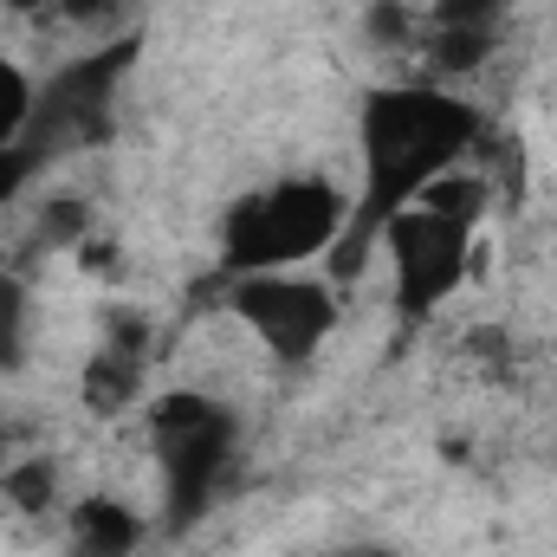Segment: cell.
<instances>
[{
    "mask_svg": "<svg viewBox=\"0 0 557 557\" xmlns=\"http://www.w3.org/2000/svg\"><path fill=\"white\" fill-rule=\"evenodd\" d=\"M143 552V512L111 499V493H85L72 506V552L65 557H137Z\"/></svg>",
    "mask_w": 557,
    "mask_h": 557,
    "instance_id": "52a82bcc",
    "label": "cell"
},
{
    "mask_svg": "<svg viewBox=\"0 0 557 557\" xmlns=\"http://www.w3.org/2000/svg\"><path fill=\"white\" fill-rule=\"evenodd\" d=\"M149 447L162 467V525L188 532L214 512L240 460V416L201 389H169L149 403Z\"/></svg>",
    "mask_w": 557,
    "mask_h": 557,
    "instance_id": "3957f363",
    "label": "cell"
},
{
    "mask_svg": "<svg viewBox=\"0 0 557 557\" xmlns=\"http://www.w3.org/2000/svg\"><path fill=\"white\" fill-rule=\"evenodd\" d=\"M26 350H33V298H26L20 278L0 273V376L20 370Z\"/></svg>",
    "mask_w": 557,
    "mask_h": 557,
    "instance_id": "9c48e42d",
    "label": "cell"
},
{
    "mask_svg": "<svg viewBox=\"0 0 557 557\" xmlns=\"http://www.w3.org/2000/svg\"><path fill=\"white\" fill-rule=\"evenodd\" d=\"M137 52H143V39L124 33V39H111V46L72 59L65 72H52V78L39 85V111H33V131H26L20 149H33L39 162H52V156H65V149L104 143L117 131V98H124V78H131Z\"/></svg>",
    "mask_w": 557,
    "mask_h": 557,
    "instance_id": "5b68a950",
    "label": "cell"
},
{
    "mask_svg": "<svg viewBox=\"0 0 557 557\" xmlns=\"http://www.w3.org/2000/svg\"><path fill=\"white\" fill-rule=\"evenodd\" d=\"M124 0H59V13L65 20H104V13H117Z\"/></svg>",
    "mask_w": 557,
    "mask_h": 557,
    "instance_id": "5bb4252c",
    "label": "cell"
},
{
    "mask_svg": "<svg viewBox=\"0 0 557 557\" xmlns=\"http://www.w3.org/2000/svg\"><path fill=\"white\" fill-rule=\"evenodd\" d=\"M7 13H46V7H59V0H0Z\"/></svg>",
    "mask_w": 557,
    "mask_h": 557,
    "instance_id": "2e32d148",
    "label": "cell"
},
{
    "mask_svg": "<svg viewBox=\"0 0 557 557\" xmlns=\"http://www.w3.org/2000/svg\"><path fill=\"white\" fill-rule=\"evenodd\" d=\"M357 195H344L324 175H285L253 195H240L221 214V267L234 278L247 273H298L318 253H337L350 234Z\"/></svg>",
    "mask_w": 557,
    "mask_h": 557,
    "instance_id": "7a4b0ae2",
    "label": "cell"
},
{
    "mask_svg": "<svg viewBox=\"0 0 557 557\" xmlns=\"http://www.w3.org/2000/svg\"><path fill=\"white\" fill-rule=\"evenodd\" d=\"M0 454H7V441H0Z\"/></svg>",
    "mask_w": 557,
    "mask_h": 557,
    "instance_id": "e0dca14e",
    "label": "cell"
},
{
    "mask_svg": "<svg viewBox=\"0 0 557 557\" xmlns=\"http://www.w3.org/2000/svg\"><path fill=\"white\" fill-rule=\"evenodd\" d=\"M39 169H46V162H39L33 149H20V143H0V208H7V201H20V188H26Z\"/></svg>",
    "mask_w": 557,
    "mask_h": 557,
    "instance_id": "4fadbf2b",
    "label": "cell"
},
{
    "mask_svg": "<svg viewBox=\"0 0 557 557\" xmlns=\"http://www.w3.org/2000/svg\"><path fill=\"white\" fill-rule=\"evenodd\" d=\"M234 318L273 350L278 363H311L324 350V337L337 331V292L324 278L298 273H247L227 292Z\"/></svg>",
    "mask_w": 557,
    "mask_h": 557,
    "instance_id": "8992f818",
    "label": "cell"
},
{
    "mask_svg": "<svg viewBox=\"0 0 557 557\" xmlns=\"http://www.w3.org/2000/svg\"><path fill=\"white\" fill-rule=\"evenodd\" d=\"M52 460H20L13 473H7V499L20 506V512H46L52 506Z\"/></svg>",
    "mask_w": 557,
    "mask_h": 557,
    "instance_id": "7c38bea8",
    "label": "cell"
},
{
    "mask_svg": "<svg viewBox=\"0 0 557 557\" xmlns=\"http://www.w3.org/2000/svg\"><path fill=\"white\" fill-rule=\"evenodd\" d=\"M480 111L447 91V85H376L357 111V156H363V188L350 208V234L331 253L337 273H357L363 247L383 234V221L396 208L421 201L441 175H454V162L480 143Z\"/></svg>",
    "mask_w": 557,
    "mask_h": 557,
    "instance_id": "6da1fadb",
    "label": "cell"
},
{
    "mask_svg": "<svg viewBox=\"0 0 557 557\" xmlns=\"http://www.w3.org/2000/svg\"><path fill=\"white\" fill-rule=\"evenodd\" d=\"M33 111H39V85H33V78L0 52V143H26Z\"/></svg>",
    "mask_w": 557,
    "mask_h": 557,
    "instance_id": "30bf717a",
    "label": "cell"
},
{
    "mask_svg": "<svg viewBox=\"0 0 557 557\" xmlns=\"http://www.w3.org/2000/svg\"><path fill=\"white\" fill-rule=\"evenodd\" d=\"M389 247V273H396V311L409 324H428L473 267V201L447 195V182H434L421 201L396 208L376 234Z\"/></svg>",
    "mask_w": 557,
    "mask_h": 557,
    "instance_id": "277c9868",
    "label": "cell"
},
{
    "mask_svg": "<svg viewBox=\"0 0 557 557\" xmlns=\"http://www.w3.org/2000/svg\"><path fill=\"white\" fill-rule=\"evenodd\" d=\"M506 0H434L428 7V33H499Z\"/></svg>",
    "mask_w": 557,
    "mask_h": 557,
    "instance_id": "8fae6325",
    "label": "cell"
},
{
    "mask_svg": "<svg viewBox=\"0 0 557 557\" xmlns=\"http://www.w3.org/2000/svg\"><path fill=\"white\" fill-rule=\"evenodd\" d=\"M137 383H143V324L131 318L91 357V370H85V409L91 416H124V403L137 396Z\"/></svg>",
    "mask_w": 557,
    "mask_h": 557,
    "instance_id": "ba28073f",
    "label": "cell"
},
{
    "mask_svg": "<svg viewBox=\"0 0 557 557\" xmlns=\"http://www.w3.org/2000/svg\"><path fill=\"white\" fill-rule=\"evenodd\" d=\"M370 33L376 39H403V7H376L370 13Z\"/></svg>",
    "mask_w": 557,
    "mask_h": 557,
    "instance_id": "9a60e30c",
    "label": "cell"
}]
</instances>
